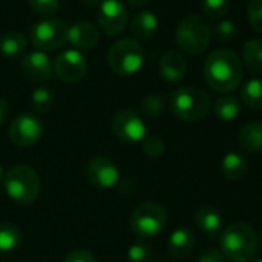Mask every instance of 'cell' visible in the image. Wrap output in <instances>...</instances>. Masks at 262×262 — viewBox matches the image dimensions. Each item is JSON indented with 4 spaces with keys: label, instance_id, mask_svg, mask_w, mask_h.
Instances as JSON below:
<instances>
[{
    "label": "cell",
    "instance_id": "obj_7",
    "mask_svg": "<svg viewBox=\"0 0 262 262\" xmlns=\"http://www.w3.org/2000/svg\"><path fill=\"white\" fill-rule=\"evenodd\" d=\"M167 221L168 214L161 204L144 202L135 208L129 219V227L138 237L151 239L164 231Z\"/></svg>",
    "mask_w": 262,
    "mask_h": 262
},
{
    "label": "cell",
    "instance_id": "obj_40",
    "mask_svg": "<svg viewBox=\"0 0 262 262\" xmlns=\"http://www.w3.org/2000/svg\"><path fill=\"white\" fill-rule=\"evenodd\" d=\"M4 168H2V165H0V184H2V181H4Z\"/></svg>",
    "mask_w": 262,
    "mask_h": 262
},
{
    "label": "cell",
    "instance_id": "obj_33",
    "mask_svg": "<svg viewBox=\"0 0 262 262\" xmlns=\"http://www.w3.org/2000/svg\"><path fill=\"white\" fill-rule=\"evenodd\" d=\"M142 150L150 158H159L165 151V144H164V141L159 136L150 135V136H145L144 138V141H142Z\"/></svg>",
    "mask_w": 262,
    "mask_h": 262
},
{
    "label": "cell",
    "instance_id": "obj_5",
    "mask_svg": "<svg viewBox=\"0 0 262 262\" xmlns=\"http://www.w3.org/2000/svg\"><path fill=\"white\" fill-rule=\"evenodd\" d=\"M145 63L144 48L133 39H120L108 51V65L119 76H133Z\"/></svg>",
    "mask_w": 262,
    "mask_h": 262
},
{
    "label": "cell",
    "instance_id": "obj_37",
    "mask_svg": "<svg viewBox=\"0 0 262 262\" xmlns=\"http://www.w3.org/2000/svg\"><path fill=\"white\" fill-rule=\"evenodd\" d=\"M8 113H10V108H8V103L0 97V125H2L7 117H8Z\"/></svg>",
    "mask_w": 262,
    "mask_h": 262
},
{
    "label": "cell",
    "instance_id": "obj_20",
    "mask_svg": "<svg viewBox=\"0 0 262 262\" xmlns=\"http://www.w3.org/2000/svg\"><path fill=\"white\" fill-rule=\"evenodd\" d=\"M159 27V20L156 14L150 11H139L131 19V33H133L141 40H150L155 37Z\"/></svg>",
    "mask_w": 262,
    "mask_h": 262
},
{
    "label": "cell",
    "instance_id": "obj_19",
    "mask_svg": "<svg viewBox=\"0 0 262 262\" xmlns=\"http://www.w3.org/2000/svg\"><path fill=\"white\" fill-rule=\"evenodd\" d=\"M193 247H194V234L190 228L179 227L168 237V251L176 259H182L188 256Z\"/></svg>",
    "mask_w": 262,
    "mask_h": 262
},
{
    "label": "cell",
    "instance_id": "obj_14",
    "mask_svg": "<svg viewBox=\"0 0 262 262\" xmlns=\"http://www.w3.org/2000/svg\"><path fill=\"white\" fill-rule=\"evenodd\" d=\"M24 74L33 82H47L54 76V63L43 51H33L22 60Z\"/></svg>",
    "mask_w": 262,
    "mask_h": 262
},
{
    "label": "cell",
    "instance_id": "obj_41",
    "mask_svg": "<svg viewBox=\"0 0 262 262\" xmlns=\"http://www.w3.org/2000/svg\"><path fill=\"white\" fill-rule=\"evenodd\" d=\"M254 262H262V257H260V259H257V260H254Z\"/></svg>",
    "mask_w": 262,
    "mask_h": 262
},
{
    "label": "cell",
    "instance_id": "obj_23",
    "mask_svg": "<svg viewBox=\"0 0 262 262\" xmlns=\"http://www.w3.org/2000/svg\"><path fill=\"white\" fill-rule=\"evenodd\" d=\"M245 65L256 74H262V39H250L242 48Z\"/></svg>",
    "mask_w": 262,
    "mask_h": 262
},
{
    "label": "cell",
    "instance_id": "obj_13",
    "mask_svg": "<svg viewBox=\"0 0 262 262\" xmlns=\"http://www.w3.org/2000/svg\"><path fill=\"white\" fill-rule=\"evenodd\" d=\"M88 70V62L85 56L77 50H67L63 51L54 62V73L56 76L68 83L79 82L83 79Z\"/></svg>",
    "mask_w": 262,
    "mask_h": 262
},
{
    "label": "cell",
    "instance_id": "obj_38",
    "mask_svg": "<svg viewBox=\"0 0 262 262\" xmlns=\"http://www.w3.org/2000/svg\"><path fill=\"white\" fill-rule=\"evenodd\" d=\"M80 2L85 8H94V7L100 5L103 0H80Z\"/></svg>",
    "mask_w": 262,
    "mask_h": 262
},
{
    "label": "cell",
    "instance_id": "obj_6",
    "mask_svg": "<svg viewBox=\"0 0 262 262\" xmlns=\"http://www.w3.org/2000/svg\"><path fill=\"white\" fill-rule=\"evenodd\" d=\"M170 106L176 117L194 122L207 116L210 110V99L196 86H182L171 94Z\"/></svg>",
    "mask_w": 262,
    "mask_h": 262
},
{
    "label": "cell",
    "instance_id": "obj_35",
    "mask_svg": "<svg viewBox=\"0 0 262 262\" xmlns=\"http://www.w3.org/2000/svg\"><path fill=\"white\" fill-rule=\"evenodd\" d=\"M63 262H97V260L91 251L77 248V250H73L71 253H68L67 257L63 259Z\"/></svg>",
    "mask_w": 262,
    "mask_h": 262
},
{
    "label": "cell",
    "instance_id": "obj_27",
    "mask_svg": "<svg viewBox=\"0 0 262 262\" xmlns=\"http://www.w3.org/2000/svg\"><path fill=\"white\" fill-rule=\"evenodd\" d=\"M165 97L162 94H148L141 100V111L150 119H156L164 113Z\"/></svg>",
    "mask_w": 262,
    "mask_h": 262
},
{
    "label": "cell",
    "instance_id": "obj_9",
    "mask_svg": "<svg viewBox=\"0 0 262 262\" xmlns=\"http://www.w3.org/2000/svg\"><path fill=\"white\" fill-rule=\"evenodd\" d=\"M111 128L114 135L128 144H136L142 142L144 138L147 136V126L144 119L141 117L139 113L129 108L119 110L111 122Z\"/></svg>",
    "mask_w": 262,
    "mask_h": 262
},
{
    "label": "cell",
    "instance_id": "obj_15",
    "mask_svg": "<svg viewBox=\"0 0 262 262\" xmlns=\"http://www.w3.org/2000/svg\"><path fill=\"white\" fill-rule=\"evenodd\" d=\"M159 73L170 83L181 82L187 74L185 57L178 51H167L159 60Z\"/></svg>",
    "mask_w": 262,
    "mask_h": 262
},
{
    "label": "cell",
    "instance_id": "obj_30",
    "mask_svg": "<svg viewBox=\"0 0 262 262\" xmlns=\"http://www.w3.org/2000/svg\"><path fill=\"white\" fill-rule=\"evenodd\" d=\"M230 0H202V11L210 19H219L227 14Z\"/></svg>",
    "mask_w": 262,
    "mask_h": 262
},
{
    "label": "cell",
    "instance_id": "obj_42",
    "mask_svg": "<svg viewBox=\"0 0 262 262\" xmlns=\"http://www.w3.org/2000/svg\"><path fill=\"white\" fill-rule=\"evenodd\" d=\"M260 245H262V231H260Z\"/></svg>",
    "mask_w": 262,
    "mask_h": 262
},
{
    "label": "cell",
    "instance_id": "obj_31",
    "mask_svg": "<svg viewBox=\"0 0 262 262\" xmlns=\"http://www.w3.org/2000/svg\"><path fill=\"white\" fill-rule=\"evenodd\" d=\"M247 19L250 27L262 34V0H250L247 5Z\"/></svg>",
    "mask_w": 262,
    "mask_h": 262
},
{
    "label": "cell",
    "instance_id": "obj_8",
    "mask_svg": "<svg viewBox=\"0 0 262 262\" xmlns=\"http://www.w3.org/2000/svg\"><path fill=\"white\" fill-rule=\"evenodd\" d=\"M30 37L39 51H56L68 42V27L60 19H45L31 27Z\"/></svg>",
    "mask_w": 262,
    "mask_h": 262
},
{
    "label": "cell",
    "instance_id": "obj_29",
    "mask_svg": "<svg viewBox=\"0 0 262 262\" xmlns=\"http://www.w3.org/2000/svg\"><path fill=\"white\" fill-rule=\"evenodd\" d=\"M31 10L43 17L54 16L60 11V0H28Z\"/></svg>",
    "mask_w": 262,
    "mask_h": 262
},
{
    "label": "cell",
    "instance_id": "obj_4",
    "mask_svg": "<svg viewBox=\"0 0 262 262\" xmlns=\"http://www.w3.org/2000/svg\"><path fill=\"white\" fill-rule=\"evenodd\" d=\"M174 39L182 51L196 56L208 48L211 40V28L201 16H187L178 24Z\"/></svg>",
    "mask_w": 262,
    "mask_h": 262
},
{
    "label": "cell",
    "instance_id": "obj_26",
    "mask_svg": "<svg viewBox=\"0 0 262 262\" xmlns=\"http://www.w3.org/2000/svg\"><path fill=\"white\" fill-rule=\"evenodd\" d=\"M241 110V102L234 96H224L214 103V114L221 120H233L237 117Z\"/></svg>",
    "mask_w": 262,
    "mask_h": 262
},
{
    "label": "cell",
    "instance_id": "obj_3",
    "mask_svg": "<svg viewBox=\"0 0 262 262\" xmlns=\"http://www.w3.org/2000/svg\"><path fill=\"white\" fill-rule=\"evenodd\" d=\"M4 187L11 201L20 205L34 204L40 194V179L27 165H16L4 176Z\"/></svg>",
    "mask_w": 262,
    "mask_h": 262
},
{
    "label": "cell",
    "instance_id": "obj_28",
    "mask_svg": "<svg viewBox=\"0 0 262 262\" xmlns=\"http://www.w3.org/2000/svg\"><path fill=\"white\" fill-rule=\"evenodd\" d=\"M53 102H54V96L45 86L34 90V93L31 94V108L34 110V113L42 114V113L50 111L53 106Z\"/></svg>",
    "mask_w": 262,
    "mask_h": 262
},
{
    "label": "cell",
    "instance_id": "obj_22",
    "mask_svg": "<svg viewBox=\"0 0 262 262\" xmlns=\"http://www.w3.org/2000/svg\"><path fill=\"white\" fill-rule=\"evenodd\" d=\"M221 170L225 179L228 181H239L245 176L248 165L244 156H241L239 153H228L225 155V158L222 159L221 164Z\"/></svg>",
    "mask_w": 262,
    "mask_h": 262
},
{
    "label": "cell",
    "instance_id": "obj_12",
    "mask_svg": "<svg viewBox=\"0 0 262 262\" xmlns=\"http://www.w3.org/2000/svg\"><path fill=\"white\" fill-rule=\"evenodd\" d=\"M85 174L88 182L100 190L113 188L119 181V170L116 164L103 156H94L86 162Z\"/></svg>",
    "mask_w": 262,
    "mask_h": 262
},
{
    "label": "cell",
    "instance_id": "obj_1",
    "mask_svg": "<svg viewBox=\"0 0 262 262\" xmlns=\"http://www.w3.org/2000/svg\"><path fill=\"white\" fill-rule=\"evenodd\" d=\"M242 76V62L230 50H216L205 59L204 79L214 91H233L239 86Z\"/></svg>",
    "mask_w": 262,
    "mask_h": 262
},
{
    "label": "cell",
    "instance_id": "obj_11",
    "mask_svg": "<svg viewBox=\"0 0 262 262\" xmlns=\"http://www.w3.org/2000/svg\"><path fill=\"white\" fill-rule=\"evenodd\" d=\"M97 22L106 36H117L126 27L128 11L120 0H103L97 11Z\"/></svg>",
    "mask_w": 262,
    "mask_h": 262
},
{
    "label": "cell",
    "instance_id": "obj_16",
    "mask_svg": "<svg viewBox=\"0 0 262 262\" xmlns=\"http://www.w3.org/2000/svg\"><path fill=\"white\" fill-rule=\"evenodd\" d=\"M68 42L77 50H91L99 42V30L88 22H79L68 28Z\"/></svg>",
    "mask_w": 262,
    "mask_h": 262
},
{
    "label": "cell",
    "instance_id": "obj_2",
    "mask_svg": "<svg viewBox=\"0 0 262 262\" xmlns=\"http://www.w3.org/2000/svg\"><path fill=\"white\" fill-rule=\"evenodd\" d=\"M219 250L233 262H250L257 251V236L247 222H233L219 234Z\"/></svg>",
    "mask_w": 262,
    "mask_h": 262
},
{
    "label": "cell",
    "instance_id": "obj_10",
    "mask_svg": "<svg viewBox=\"0 0 262 262\" xmlns=\"http://www.w3.org/2000/svg\"><path fill=\"white\" fill-rule=\"evenodd\" d=\"M43 135V125L42 120L30 113H24L17 116L10 129H8V136L10 141L19 147H31L36 142L40 141Z\"/></svg>",
    "mask_w": 262,
    "mask_h": 262
},
{
    "label": "cell",
    "instance_id": "obj_18",
    "mask_svg": "<svg viewBox=\"0 0 262 262\" xmlns=\"http://www.w3.org/2000/svg\"><path fill=\"white\" fill-rule=\"evenodd\" d=\"M196 224L199 230L210 239H216L221 234L222 228V217L219 211L213 207H201L196 211Z\"/></svg>",
    "mask_w": 262,
    "mask_h": 262
},
{
    "label": "cell",
    "instance_id": "obj_24",
    "mask_svg": "<svg viewBox=\"0 0 262 262\" xmlns=\"http://www.w3.org/2000/svg\"><path fill=\"white\" fill-rule=\"evenodd\" d=\"M241 100L253 110H262V79L248 80L241 90Z\"/></svg>",
    "mask_w": 262,
    "mask_h": 262
},
{
    "label": "cell",
    "instance_id": "obj_17",
    "mask_svg": "<svg viewBox=\"0 0 262 262\" xmlns=\"http://www.w3.org/2000/svg\"><path fill=\"white\" fill-rule=\"evenodd\" d=\"M237 145L247 153H262V122H248L239 129Z\"/></svg>",
    "mask_w": 262,
    "mask_h": 262
},
{
    "label": "cell",
    "instance_id": "obj_36",
    "mask_svg": "<svg viewBox=\"0 0 262 262\" xmlns=\"http://www.w3.org/2000/svg\"><path fill=\"white\" fill-rule=\"evenodd\" d=\"M198 262H225V256L222 254L221 250L211 247V248L204 250V251L199 254Z\"/></svg>",
    "mask_w": 262,
    "mask_h": 262
},
{
    "label": "cell",
    "instance_id": "obj_34",
    "mask_svg": "<svg viewBox=\"0 0 262 262\" xmlns=\"http://www.w3.org/2000/svg\"><path fill=\"white\" fill-rule=\"evenodd\" d=\"M126 257L129 262H150L151 259V250L147 244L144 242H136L133 244L128 251H126Z\"/></svg>",
    "mask_w": 262,
    "mask_h": 262
},
{
    "label": "cell",
    "instance_id": "obj_32",
    "mask_svg": "<svg viewBox=\"0 0 262 262\" xmlns=\"http://www.w3.org/2000/svg\"><path fill=\"white\" fill-rule=\"evenodd\" d=\"M214 37L219 40V42H231L236 39L237 36V27L234 22L231 20H221L216 27H214V31H213Z\"/></svg>",
    "mask_w": 262,
    "mask_h": 262
},
{
    "label": "cell",
    "instance_id": "obj_21",
    "mask_svg": "<svg viewBox=\"0 0 262 262\" xmlns=\"http://www.w3.org/2000/svg\"><path fill=\"white\" fill-rule=\"evenodd\" d=\"M27 51V37L19 31H10L0 37V53L8 59L20 57Z\"/></svg>",
    "mask_w": 262,
    "mask_h": 262
},
{
    "label": "cell",
    "instance_id": "obj_25",
    "mask_svg": "<svg viewBox=\"0 0 262 262\" xmlns=\"http://www.w3.org/2000/svg\"><path fill=\"white\" fill-rule=\"evenodd\" d=\"M19 242H20L19 228L11 222H0V254L16 250Z\"/></svg>",
    "mask_w": 262,
    "mask_h": 262
},
{
    "label": "cell",
    "instance_id": "obj_39",
    "mask_svg": "<svg viewBox=\"0 0 262 262\" xmlns=\"http://www.w3.org/2000/svg\"><path fill=\"white\" fill-rule=\"evenodd\" d=\"M126 4L131 5V7L141 8V7H144L145 4H148V0H126Z\"/></svg>",
    "mask_w": 262,
    "mask_h": 262
}]
</instances>
